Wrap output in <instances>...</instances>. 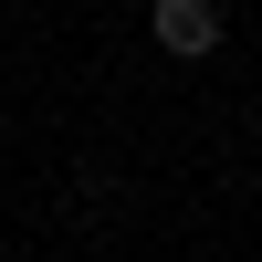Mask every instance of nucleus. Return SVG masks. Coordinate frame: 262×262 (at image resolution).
Listing matches in <instances>:
<instances>
[{"instance_id": "f257e3e1", "label": "nucleus", "mask_w": 262, "mask_h": 262, "mask_svg": "<svg viewBox=\"0 0 262 262\" xmlns=\"http://www.w3.org/2000/svg\"><path fill=\"white\" fill-rule=\"evenodd\" d=\"M221 32H231V21L210 11V0H158V42H168V53H221Z\"/></svg>"}]
</instances>
